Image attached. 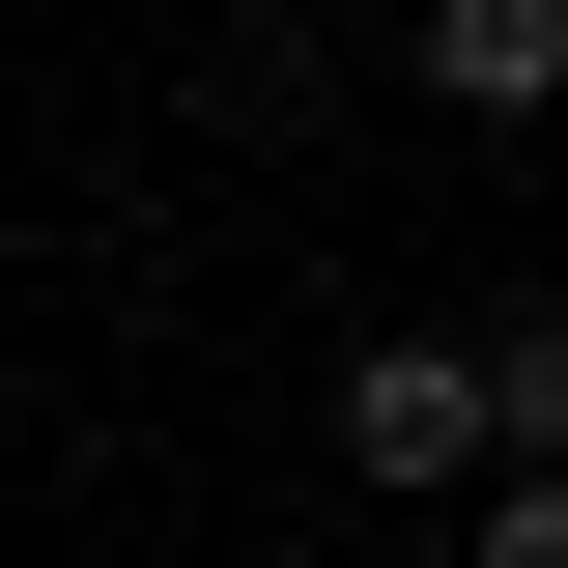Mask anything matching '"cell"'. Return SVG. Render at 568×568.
Instances as JSON below:
<instances>
[{
    "mask_svg": "<svg viewBox=\"0 0 568 568\" xmlns=\"http://www.w3.org/2000/svg\"><path fill=\"white\" fill-rule=\"evenodd\" d=\"M342 455H369V484H455V511H484V484H511V426H484V342H455V313H398V342L342 369Z\"/></svg>",
    "mask_w": 568,
    "mask_h": 568,
    "instance_id": "obj_1",
    "label": "cell"
},
{
    "mask_svg": "<svg viewBox=\"0 0 568 568\" xmlns=\"http://www.w3.org/2000/svg\"><path fill=\"white\" fill-rule=\"evenodd\" d=\"M398 85H426V114H568V0H426V29H398Z\"/></svg>",
    "mask_w": 568,
    "mask_h": 568,
    "instance_id": "obj_2",
    "label": "cell"
},
{
    "mask_svg": "<svg viewBox=\"0 0 568 568\" xmlns=\"http://www.w3.org/2000/svg\"><path fill=\"white\" fill-rule=\"evenodd\" d=\"M484 426H511V484H568V284L484 313Z\"/></svg>",
    "mask_w": 568,
    "mask_h": 568,
    "instance_id": "obj_3",
    "label": "cell"
},
{
    "mask_svg": "<svg viewBox=\"0 0 568 568\" xmlns=\"http://www.w3.org/2000/svg\"><path fill=\"white\" fill-rule=\"evenodd\" d=\"M455 568H568V484H484V511H455Z\"/></svg>",
    "mask_w": 568,
    "mask_h": 568,
    "instance_id": "obj_4",
    "label": "cell"
}]
</instances>
